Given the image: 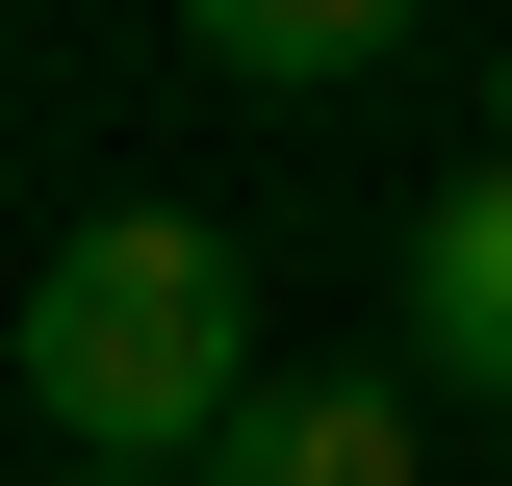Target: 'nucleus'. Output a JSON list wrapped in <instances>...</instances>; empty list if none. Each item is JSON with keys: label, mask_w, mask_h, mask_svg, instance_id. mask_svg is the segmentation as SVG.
<instances>
[{"label": "nucleus", "mask_w": 512, "mask_h": 486, "mask_svg": "<svg viewBox=\"0 0 512 486\" xmlns=\"http://www.w3.org/2000/svg\"><path fill=\"white\" fill-rule=\"evenodd\" d=\"M384 333H410V384H436V410H512V180H436V205H410Z\"/></svg>", "instance_id": "nucleus-2"}, {"label": "nucleus", "mask_w": 512, "mask_h": 486, "mask_svg": "<svg viewBox=\"0 0 512 486\" xmlns=\"http://www.w3.org/2000/svg\"><path fill=\"white\" fill-rule=\"evenodd\" d=\"M52 486H103V461H52Z\"/></svg>", "instance_id": "nucleus-6"}, {"label": "nucleus", "mask_w": 512, "mask_h": 486, "mask_svg": "<svg viewBox=\"0 0 512 486\" xmlns=\"http://www.w3.org/2000/svg\"><path fill=\"white\" fill-rule=\"evenodd\" d=\"M205 77H256V103H333V77H410V0H205Z\"/></svg>", "instance_id": "nucleus-4"}, {"label": "nucleus", "mask_w": 512, "mask_h": 486, "mask_svg": "<svg viewBox=\"0 0 512 486\" xmlns=\"http://www.w3.org/2000/svg\"><path fill=\"white\" fill-rule=\"evenodd\" d=\"M205 486H410V384H256L231 435H205Z\"/></svg>", "instance_id": "nucleus-3"}, {"label": "nucleus", "mask_w": 512, "mask_h": 486, "mask_svg": "<svg viewBox=\"0 0 512 486\" xmlns=\"http://www.w3.org/2000/svg\"><path fill=\"white\" fill-rule=\"evenodd\" d=\"M487 180H512V52H487Z\"/></svg>", "instance_id": "nucleus-5"}, {"label": "nucleus", "mask_w": 512, "mask_h": 486, "mask_svg": "<svg viewBox=\"0 0 512 486\" xmlns=\"http://www.w3.org/2000/svg\"><path fill=\"white\" fill-rule=\"evenodd\" d=\"M26 410H52V461L103 486H205V435L256 410V256L205 231V205H77L52 256H26Z\"/></svg>", "instance_id": "nucleus-1"}]
</instances>
